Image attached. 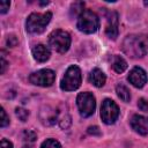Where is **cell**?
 Here are the masks:
<instances>
[{
    "mask_svg": "<svg viewBox=\"0 0 148 148\" xmlns=\"http://www.w3.org/2000/svg\"><path fill=\"white\" fill-rule=\"evenodd\" d=\"M121 49L130 58H142L148 53V35L131 34L127 35L121 44Z\"/></svg>",
    "mask_w": 148,
    "mask_h": 148,
    "instance_id": "cell-1",
    "label": "cell"
},
{
    "mask_svg": "<svg viewBox=\"0 0 148 148\" xmlns=\"http://www.w3.org/2000/svg\"><path fill=\"white\" fill-rule=\"evenodd\" d=\"M52 18L51 12L45 13H31L25 22V29L29 34H40L45 30L46 25Z\"/></svg>",
    "mask_w": 148,
    "mask_h": 148,
    "instance_id": "cell-2",
    "label": "cell"
},
{
    "mask_svg": "<svg viewBox=\"0 0 148 148\" xmlns=\"http://www.w3.org/2000/svg\"><path fill=\"white\" fill-rule=\"evenodd\" d=\"M76 28L83 34H92L99 28V18L92 10L86 9L77 16Z\"/></svg>",
    "mask_w": 148,
    "mask_h": 148,
    "instance_id": "cell-3",
    "label": "cell"
},
{
    "mask_svg": "<svg viewBox=\"0 0 148 148\" xmlns=\"http://www.w3.org/2000/svg\"><path fill=\"white\" fill-rule=\"evenodd\" d=\"M81 81H82L81 69L79 68V66L72 65L66 69L65 75L62 76L60 82V88L61 90L65 91H73L81 86Z\"/></svg>",
    "mask_w": 148,
    "mask_h": 148,
    "instance_id": "cell-4",
    "label": "cell"
},
{
    "mask_svg": "<svg viewBox=\"0 0 148 148\" xmlns=\"http://www.w3.org/2000/svg\"><path fill=\"white\" fill-rule=\"evenodd\" d=\"M49 45L52 50L58 53H65L71 46V36L67 31L57 29L53 30L49 36Z\"/></svg>",
    "mask_w": 148,
    "mask_h": 148,
    "instance_id": "cell-5",
    "label": "cell"
},
{
    "mask_svg": "<svg viewBox=\"0 0 148 148\" xmlns=\"http://www.w3.org/2000/svg\"><path fill=\"white\" fill-rule=\"evenodd\" d=\"M76 105H77L81 117H83V118L90 117L95 112V109H96L95 96L88 91L80 92L76 97Z\"/></svg>",
    "mask_w": 148,
    "mask_h": 148,
    "instance_id": "cell-6",
    "label": "cell"
},
{
    "mask_svg": "<svg viewBox=\"0 0 148 148\" xmlns=\"http://www.w3.org/2000/svg\"><path fill=\"white\" fill-rule=\"evenodd\" d=\"M118 117H119V108L116 104V102H113L110 98H105L102 102V106H101V118L103 123L106 125L114 124Z\"/></svg>",
    "mask_w": 148,
    "mask_h": 148,
    "instance_id": "cell-7",
    "label": "cell"
},
{
    "mask_svg": "<svg viewBox=\"0 0 148 148\" xmlns=\"http://www.w3.org/2000/svg\"><path fill=\"white\" fill-rule=\"evenodd\" d=\"M54 80H56V73L49 68L34 72L29 76V81L32 84L39 86V87H50L54 83Z\"/></svg>",
    "mask_w": 148,
    "mask_h": 148,
    "instance_id": "cell-8",
    "label": "cell"
},
{
    "mask_svg": "<svg viewBox=\"0 0 148 148\" xmlns=\"http://www.w3.org/2000/svg\"><path fill=\"white\" fill-rule=\"evenodd\" d=\"M127 80L135 88H142L147 83L148 76H147V73L145 72V69H142L141 67H138L136 66V67H133L130 71V74L127 76Z\"/></svg>",
    "mask_w": 148,
    "mask_h": 148,
    "instance_id": "cell-9",
    "label": "cell"
},
{
    "mask_svg": "<svg viewBox=\"0 0 148 148\" xmlns=\"http://www.w3.org/2000/svg\"><path fill=\"white\" fill-rule=\"evenodd\" d=\"M131 127L141 135L148 134V117L141 114H134L130 120Z\"/></svg>",
    "mask_w": 148,
    "mask_h": 148,
    "instance_id": "cell-10",
    "label": "cell"
},
{
    "mask_svg": "<svg viewBox=\"0 0 148 148\" xmlns=\"http://www.w3.org/2000/svg\"><path fill=\"white\" fill-rule=\"evenodd\" d=\"M108 23H106V28H105V34L108 35L109 38L111 39H116L118 37V14L116 12H110L108 15Z\"/></svg>",
    "mask_w": 148,
    "mask_h": 148,
    "instance_id": "cell-11",
    "label": "cell"
},
{
    "mask_svg": "<svg viewBox=\"0 0 148 148\" xmlns=\"http://www.w3.org/2000/svg\"><path fill=\"white\" fill-rule=\"evenodd\" d=\"M50 56V50L44 44H37L32 47V57L37 62H45L49 60Z\"/></svg>",
    "mask_w": 148,
    "mask_h": 148,
    "instance_id": "cell-12",
    "label": "cell"
},
{
    "mask_svg": "<svg viewBox=\"0 0 148 148\" xmlns=\"http://www.w3.org/2000/svg\"><path fill=\"white\" fill-rule=\"evenodd\" d=\"M105 81H106V76H105V74H104V72L102 69L94 68L90 72V74H89V82L92 86H95L97 88H101V87L104 86Z\"/></svg>",
    "mask_w": 148,
    "mask_h": 148,
    "instance_id": "cell-13",
    "label": "cell"
},
{
    "mask_svg": "<svg viewBox=\"0 0 148 148\" xmlns=\"http://www.w3.org/2000/svg\"><path fill=\"white\" fill-rule=\"evenodd\" d=\"M40 120L43 124L45 125H53L56 124V121H58L59 118V111L57 110H51L49 106H46L45 111H40Z\"/></svg>",
    "mask_w": 148,
    "mask_h": 148,
    "instance_id": "cell-14",
    "label": "cell"
},
{
    "mask_svg": "<svg viewBox=\"0 0 148 148\" xmlns=\"http://www.w3.org/2000/svg\"><path fill=\"white\" fill-rule=\"evenodd\" d=\"M111 66H112V69L116 73L120 74V73H123L127 68V62H126V60L123 57H120L118 54H114L112 57V60H111Z\"/></svg>",
    "mask_w": 148,
    "mask_h": 148,
    "instance_id": "cell-15",
    "label": "cell"
},
{
    "mask_svg": "<svg viewBox=\"0 0 148 148\" xmlns=\"http://www.w3.org/2000/svg\"><path fill=\"white\" fill-rule=\"evenodd\" d=\"M116 92H117V96L125 103L130 102L131 101V92H130V89L123 84V83H118L116 86Z\"/></svg>",
    "mask_w": 148,
    "mask_h": 148,
    "instance_id": "cell-16",
    "label": "cell"
},
{
    "mask_svg": "<svg viewBox=\"0 0 148 148\" xmlns=\"http://www.w3.org/2000/svg\"><path fill=\"white\" fill-rule=\"evenodd\" d=\"M58 123H59V125H60L61 128H68L69 125H71V117H69V114L67 112H65V113L59 112Z\"/></svg>",
    "mask_w": 148,
    "mask_h": 148,
    "instance_id": "cell-17",
    "label": "cell"
},
{
    "mask_svg": "<svg viewBox=\"0 0 148 148\" xmlns=\"http://www.w3.org/2000/svg\"><path fill=\"white\" fill-rule=\"evenodd\" d=\"M40 148H61V145L54 139H46L40 145Z\"/></svg>",
    "mask_w": 148,
    "mask_h": 148,
    "instance_id": "cell-18",
    "label": "cell"
},
{
    "mask_svg": "<svg viewBox=\"0 0 148 148\" xmlns=\"http://www.w3.org/2000/svg\"><path fill=\"white\" fill-rule=\"evenodd\" d=\"M36 139H37V135L35 132H32V131H24L23 132V141L25 143H28V145L32 143Z\"/></svg>",
    "mask_w": 148,
    "mask_h": 148,
    "instance_id": "cell-19",
    "label": "cell"
},
{
    "mask_svg": "<svg viewBox=\"0 0 148 148\" xmlns=\"http://www.w3.org/2000/svg\"><path fill=\"white\" fill-rule=\"evenodd\" d=\"M15 113H16V117L21 120V121H25L29 117V111L23 109V108H16L15 109Z\"/></svg>",
    "mask_w": 148,
    "mask_h": 148,
    "instance_id": "cell-20",
    "label": "cell"
},
{
    "mask_svg": "<svg viewBox=\"0 0 148 148\" xmlns=\"http://www.w3.org/2000/svg\"><path fill=\"white\" fill-rule=\"evenodd\" d=\"M83 7H84L83 2H74L72 5V12H74V14L79 16L83 12Z\"/></svg>",
    "mask_w": 148,
    "mask_h": 148,
    "instance_id": "cell-21",
    "label": "cell"
},
{
    "mask_svg": "<svg viewBox=\"0 0 148 148\" xmlns=\"http://www.w3.org/2000/svg\"><path fill=\"white\" fill-rule=\"evenodd\" d=\"M8 124H9V117L7 116L5 109L1 108V121H0V126L1 127H6Z\"/></svg>",
    "mask_w": 148,
    "mask_h": 148,
    "instance_id": "cell-22",
    "label": "cell"
},
{
    "mask_svg": "<svg viewBox=\"0 0 148 148\" xmlns=\"http://www.w3.org/2000/svg\"><path fill=\"white\" fill-rule=\"evenodd\" d=\"M17 43H18V40H17L16 36H14V35H9V36L7 37V45H8V46L14 47V46H16Z\"/></svg>",
    "mask_w": 148,
    "mask_h": 148,
    "instance_id": "cell-23",
    "label": "cell"
},
{
    "mask_svg": "<svg viewBox=\"0 0 148 148\" xmlns=\"http://www.w3.org/2000/svg\"><path fill=\"white\" fill-rule=\"evenodd\" d=\"M138 106L141 111H148V102L145 98H140L138 101Z\"/></svg>",
    "mask_w": 148,
    "mask_h": 148,
    "instance_id": "cell-24",
    "label": "cell"
},
{
    "mask_svg": "<svg viewBox=\"0 0 148 148\" xmlns=\"http://www.w3.org/2000/svg\"><path fill=\"white\" fill-rule=\"evenodd\" d=\"M9 6H10V2L9 1H1L0 2V13L1 14L7 13L8 9H9Z\"/></svg>",
    "mask_w": 148,
    "mask_h": 148,
    "instance_id": "cell-25",
    "label": "cell"
},
{
    "mask_svg": "<svg viewBox=\"0 0 148 148\" xmlns=\"http://www.w3.org/2000/svg\"><path fill=\"white\" fill-rule=\"evenodd\" d=\"M88 133L91 135H101V131L97 126H90L88 127Z\"/></svg>",
    "mask_w": 148,
    "mask_h": 148,
    "instance_id": "cell-26",
    "label": "cell"
},
{
    "mask_svg": "<svg viewBox=\"0 0 148 148\" xmlns=\"http://www.w3.org/2000/svg\"><path fill=\"white\" fill-rule=\"evenodd\" d=\"M0 148H13V143L7 139H1Z\"/></svg>",
    "mask_w": 148,
    "mask_h": 148,
    "instance_id": "cell-27",
    "label": "cell"
},
{
    "mask_svg": "<svg viewBox=\"0 0 148 148\" xmlns=\"http://www.w3.org/2000/svg\"><path fill=\"white\" fill-rule=\"evenodd\" d=\"M6 67H7V61L5 60V58L3 57H1V74H3L5 73V71H6Z\"/></svg>",
    "mask_w": 148,
    "mask_h": 148,
    "instance_id": "cell-28",
    "label": "cell"
}]
</instances>
